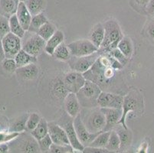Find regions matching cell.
I'll return each instance as SVG.
<instances>
[{"label": "cell", "instance_id": "1", "mask_svg": "<svg viewBox=\"0 0 154 153\" xmlns=\"http://www.w3.org/2000/svg\"><path fill=\"white\" fill-rule=\"evenodd\" d=\"M124 67L109 53H105L100 54L93 66L83 74L86 80L97 84L102 91L124 95L127 90L120 74Z\"/></svg>", "mask_w": 154, "mask_h": 153}, {"label": "cell", "instance_id": "2", "mask_svg": "<svg viewBox=\"0 0 154 153\" xmlns=\"http://www.w3.org/2000/svg\"><path fill=\"white\" fill-rule=\"evenodd\" d=\"M105 29L104 38L99 47L98 52L101 54L109 53L117 47L118 43L124 37L118 22L114 19L107 21L103 25Z\"/></svg>", "mask_w": 154, "mask_h": 153}, {"label": "cell", "instance_id": "3", "mask_svg": "<svg viewBox=\"0 0 154 153\" xmlns=\"http://www.w3.org/2000/svg\"><path fill=\"white\" fill-rule=\"evenodd\" d=\"M84 124L91 133H101L106 126V118L100 107L84 108L80 113Z\"/></svg>", "mask_w": 154, "mask_h": 153}, {"label": "cell", "instance_id": "4", "mask_svg": "<svg viewBox=\"0 0 154 153\" xmlns=\"http://www.w3.org/2000/svg\"><path fill=\"white\" fill-rule=\"evenodd\" d=\"M9 146L11 152H41L38 140L27 131L19 133L16 138L9 142Z\"/></svg>", "mask_w": 154, "mask_h": 153}, {"label": "cell", "instance_id": "5", "mask_svg": "<svg viewBox=\"0 0 154 153\" xmlns=\"http://www.w3.org/2000/svg\"><path fill=\"white\" fill-rule=\"evenodd\" d=\"M102 90L95 83L86 80L85 85L76 93L80 105L83 108L97 107L99 96Z\"/></svg>", "mask_w": 154, "mask_h": 153}, {"label": "cell", "instance_id": "6", "mask_svg": "<svg viewBox=\"0 0 154 153\" xmlns=\"http://www.w3.org/2000/svg\"><path fill=\"white\" fill-rule=\"evenodd\" d=\"M56 123L62 127L66 133L70 144L75 151L83 152L85 146L79 141L74 126V118L70 116L66 111H63Z\"/></svg>", "mask_w": 154, "mask_h": 153}, {"label": "cell", "instance_id": "7", "mask_svg": "<svg viewBox=\"0 0 154 153\" xmlns=\"http://www.w3.org/2000/svg\"><path fill=\"white\" fill-rule=\"evenodd\" d=\"M143 97L140 93L135 90L130 92L124 96V104H123V114L122 117L120 119L119 124L122 125L124 128L128 129L126 123V120L128 113L132 112H137L139 113L142 110L143 107Z\"/></svg>", "mask_w": 154, "mask_h": 153}, {"label": "cell", "instance_id": "8", "mask_svg": "<svg viewBox=\"0 0 154 153\" xmlns=\"http://www.w3.org/2000/svg\"><path fill=\"white\" fill-rule=\"evenodd\" d=\"M29 32L25 34L23 41H22V49L29 54L37 57L45 49L46 41L37 33Z\"/></svg>", "mask_w": 154, "mask_h": 153}, {"label": "cell", "instance_id": "9", "mask_svg": "<svg viewBox=\"0 0 154 153\" xmlns=\"http://www.w3.org/2000/svg\"><path fill=\"white\" fill-rule=\"evenodd\" d=\"M98 50L91 54L82 57L71 56L68 60V65L72 71L84 74L93 66L96 60L100 56Z\"/></svg>", "mask_w": 154, "mask_h": 153}, {"label": "cell", "instance_id": "10", "mask_svg": "<svg viewBox=\"0 0 154 153\" xmlns=\"http://www.w3.org/2000/svg\"><path fill=\"white\" fill-rule=\"evenodd\" d=\"M71 56L82 57L97 52L98 48L88 39H80L68 44Z\"/></svg>", "mask_w": 154, "mask_h": 153}, {"label": "cell", "instance_id": "11", "mask_svg": "<svg viewBox=\"0 0 154 153\" xmlns=\"http://www.w3.org/2000/svg\"><path fill=\"white\" fill-rule=\"evenodd\" d=\"M2 42L5 58H15L22 50V38L12 32L7 34L2 39Z\"/></svg>", "mask_w": 154, "mask_h": 153}, {"label": "cell", "instance_id": "12", "mask_svg": "<svg viewBox=\"0 0 154 153\" xmlns=\"http://www.w3.org/2000/svg\"><path fill=\"white\" fill-rule=\"evenodd\" d=\"M99 107L122 109L124 104V95L112 92L102 91L97 99Z\"/></svg>", "mask_w": 154, "mask_h": 153}, {"label": "cell", "instance_id": "13", "mask_svg": "<svg viewBox=\"0 0 154 153\" xmlns=\"http://www.w3.org/2000/svg\"><path fill=\"white\" fill-rule=\"evenodd\" d=\"M74 126H75V131H76L77 136L81 142L82 145L85 147L88 146L90 145L91 142L97 137V136L100 133H91L89 130L87 129L85 125L84 124L82 121L81 115L79 114L74 118Z\"/></svg>", "mask_w": 154, "mask_h": 153}, {"label": "cell", "instance_id": "14", "mask_svg": "<svg viewBox=\"0 0 154 153\" xmlns=\"http://www.w3.org/2000/svg\"><path fill=\"white\" fill-rule=\"evenodd\" d=\"M63 80L68 92L74 93H77L86 82V78L82 73L74 71L67 74Z\"/></svg>", "mask_w": 154, "mask_h": 153}, {"label": "cell", "instance_id": "15", "mask_svg": "<svg viewBox=\"0 0 154 153\" xmlns=\"http://www.w3.org/2000/svg\"><path fill=\"white\" fill-rule=\"evenodd\" d=\"M48 135L54 144L71 145L64 130L57 123L51 122L48 123Z\"/></svg>", "mask_w": 154, "mask_h": 153}, {"label": "cell", "instance_id": "16", "mask_svg": "<svg viewBox=\"0 0 154 153\" xmlns=\"http://www.w3.org/2000/svg\"><path fill=\"white\" fill-rule=\"evenodd\" d=\"M106 118V126L103 131H111L119 124L122 117L123 109L115 108H100Z\"/></svg>", "mask_w": 154, "mask_h": 153}, {"label": "cell", "instance_id": "17", "mask_svg": "<svg viewBox=\"0 0 154 153\" xmlns=\"http://www.w3.org/2000/svg\"><path fill=\"white\" fill-rule=\"evenodd\" d=\"M39 69L36 64H30L24 67H18L15 74L20 80L25 81H33L38 75Z\"/></svg>", "mask_w": 154, "mask_h": 153}, {"label": "cell", "instance_id": "18", "mask_svg": "<svg viewBox=\"0 0 154 153\" xmlns=\"http://www.w3.org/2000/svg\"><path fill=\"white\" fill-rule=\"evenodd\" d=\"M64 109L65 111L73 118L78 116L81 110V105L77 97L76 93H69L64 98Z\"/></svg>", "mask_w": 154, "mask_h": 153}, {"label": "cell", "instance_id": "19", "mask_svg": "<svg viewBox=\"0 0 154 153\" xmlns=\"http://www.w3.org/2000/svg\"><path fill=\"white\" fill-rule=\"evenodd\" d=\"M113 130L117 132L119 139H120V151L127 150L129 147L131 146V143H132L133 136L131 131L129 130V129L124 128V126L120 124H117L114 127Z\"/></svg>", "mask_w": 154, "mask_h": 153}, {"label": "cell", "instance_id": "20", "mask_svg": "<svg viewBox=\"0 0 154 153\" xmlns=\"http://www.w3.org/2000/svg\"><path fill=\"white\" fill-rule=\"evenodd\" d=\"M15 15L17 16L20 24L22 25V28L26 31L29 30L31 22H32V15L28 9L24 1H19L17 12H16Z\"/></svg>", "mask_w": 154, "mask_h": 153}, {"label": "cell", "instance_id": "21", "mask_svg": "<svg viewBox=\"0 0 154 153\" xmlns=\"http://www.w3.org/2000/svg\"><path fill=\"white\" fill-rule=\"evenodd\" d=\"M64 33L60 30L56 31L55 33L46 41L45 47V52L50 55H53L56 47L60 45L62 42H64Z\"/></svg>", "mask_w": 154, "mask_h": 153}, {"label": "cell", "instance_id": "22", "mask_svg": "<svg viewBox=\"0 0 154 153\" xmlns=\"http://www.w3.org/2000/svg\"><path fill=\"white\" fill-rule=\"evenodd\" d=\"M19 0H0V15L10 18L17 12Z\"/></svg>", "mask_w": 154, "mask_h": 153}, {"label": "cell", "instance_id": "23", "mask_svg": "<svg viewBox=\"0 0 154 153\" xmlns=\"http://www.w3.org/2000/svg\"><path fill=\"white\" fill-rule=\"evenodd\" d=\"M51 93L54 97L58 99H64L67 95L69 93L67 90L64 80L58 77L53 81L51 85Z\"/></svg>", "mask_w": 154, "mask_h": 153}, {"label": "cell", "instance_id": "24", "mask_svg": "<svg viewBox=\"0 0 154 153\" xmlns=\"http://www.w3.org/2000/svg\"><path fill=\"white\" fill-rule=\"evenodd\" d=\"M104 35L105 29L103 25H102L101 23L97 24L93 28L91 32L90 41L99 49L104 38Z\"/></svg>", "mask_w": 154, "mask_h": 153}, {"label": "cell", "instance_id": "25", "mask_svg": "<svg viewBox=\"0 0 154 153\" xmlns=\"http://www.w3.org/2000/svg\"><path fill=\"white\" fill-rule=\"evenodd\" d=\"M14 59H15L17 67H24V66L28 65V64H36L38 61L35 56H33L32 54H29L28 52L25 51L23 49H22L16 54V56H15Z\"/></svg>", "mask_w": 154, "mask_h": 153}, {"label": "cell", "instance_id": "26", "mask_svg": "<svg viewBox=\"0 0 154 153\" xmlns=\"http://www.w3.org/2000/svg\"><path fill=\"white\" fill-rule=\"evenodd\" d=\"M28 118H29V115L24 114L15 119L12 123H9V131L16 132V133H22L26 131Z\"/></svg>", "mask_w": 154, "mask_h": 153}, {"label": "cell", "instance_id": "27", "mask_svg": "<svg viewBox=\"0 0 154 153\" xmlns=\"http://www.w3.org/2000/svg\"><path fill=\"white\" fill-rule=\"evenodd\" d=\"M24 2L32 16L42 12L45 5V0H25Z\"/></svg>", "mask_w": 154, "mask_h": 153}, {"label": "cell", "instance_id": "28", "mask_svg": "<svg viewBox=\"0 0 154 153\" xmlns=\"http://www.w3.org/2000/svg\"><path fill=\"white\" fill-rule=\"evenodd\" d=\"M30 133L37 140L44 138L48 134V123L45 119L42 118L38 126L32 132H30Z\"/></svg>", "mask_w": 154, "mask_h": 153}, {"label": "cell", "instance_id": "29", "mask_svg": "<svg viewBox=\"0 0 154 153\" xmlns=\"http://www.w3.org/2000/svg\"><path fill=\"white\" fill-rule=\"evenodd\" d=\"M9 28H10V32L15 34V35L19 36L21 38H23L25 36L26 31L22 28V25L19 22L16 15H13L9 18Z\"/></svg>", "mask_w": 154, "mask_h": 153}, {"label": "cell", "instance_id": "30", "mask_svg": "<svg viewBox=\"0 0 154 153\" xmlns=\"http://www.w3.org/2000/svg\"><path fill=\"white\" fill-rule=\"evenodd\" d=\"M117 48L127 57L131 58L133 54V44L131 39L129 37H123L117 45Z\"/></svg>", "mask_w": 154, "mask_h": 153}, {"label": "cell", "instance_id": "31", "mask_svg": "<svg viewBox=\"0 0 154 153\" xmlns=\"http://www.w3.org/2000/svg\"><path fill=\"white\" fill-rule=\"evenodd\" d=\"M47 22V18H46L45 15L42 12L38 14V15H33L32 19V22H31L30 24V26H29V29L28 31L31 32L37 33L38 29Z\"/></svg>", "mask_w": 154, "mask_h": 153}, {"label": "cell", "instance_id": "32", "mask_svg": "<svg viewBox=\"0 0 154 153\" xmlns=\"http://www.w3.org/2000/svg\"><path fill=\"white\" fill-rule=\"evenodd\" d=\"M56 31H57V29H56L55 26L52 23L48 21L38 29L37 34L40 37L42 38L45 41H47L55 33Z\"/></svg>", "mask_w": 154, "mask_h": 153}, {"label": "cell", "instance_id": "33", "mask_svg": "<svg viewBox=\"0 0 154 153\" xmlns=\"http://www.w3.org/2000/svg\"><path fill=\"white\" fill-rule=\"evenodd\" d=\"M110 131H103L97 136L96 138L91 142L88 146L97 148H106V145L110 137Z\"/></svg>", "mask_w": 154, "mask_h": 153}, {"label": "cell", "instance_id": "34", "mask_svg": "<svg viewBox=\"0 0 154 153\" xmlns=\"http://www.w3.org/2000/svg\"><path fill=\"white\" fill-rule=\"evenodd\" d=\"M53 56L56 59L60 60V61H68L70 57H71V54L68 45L64 44V42H62L60 45L56 47Z\"/></svg>", "mask_w": 154, "mask_h": 153}, {"label": "cell", "instance_id": "35", "mask_svg": "<svg viewBox=\"0 0 154 153\" xmlns=\"http://www.w3.org/2000/svg\"><path fill=\"white\" fill-rule=\"evenodd\" d=\"M120 139H119L117 132L113 130H111L108 142H107V144L106 145V148L108 149L110 152H117L120 150Z\"/></svg>", "mask_w": 154, "mask_h": 153}, {"label": "cell", "instance_id": "36", "mask_svg": "<svg viewBox=\"0 0 154 153\" xmlns=\"http://www.w3.org/2000/svg\"><path fill=\"white\" fill-rule=\"evenodd\" d=\"M41 119L42 118L40 117V116L36 113H32L29 114V118L27 120V123H26V131L29 132V133L32 132L38 126Z\"/></svg>", "mask_w": 154, "mask_h": 153}, {"label": "cell", "instance_id": "37", "mask_svg": "<svg viewBox=\"0 0 154 153\" xmlns=\"http://www.w3.org/2000/svg\"><path fill=\"white\" fill-rule=\"evenodd\" d=\"M1 64H2V70L9 74H12V73L15 72L16 69L18 68L14 58H5L2 61Z\"/></svg>", "mask_w": 154, "mask_h": 153}, {"label": "cell", "instance_id": "38", "mask_svg": "<svg viewBox=\"0 0 154 153\" xmlns=\"http://www.w3.org/2000/svg\"><path fill=\"white\" fill-rule=\"evenodd\" d=\"M74 148L71 145H58L52 143L49 152L51 153H71L74 152Z\"/></svg>", "mask_w": 154, "mask_h": 153}, {"label": "cell", "instance_id": "39", "mask_svg": "<svg viewBox=\"0 0 154 153\" xmlns=\"http://www.w3.org/2000/svg\"><path fill=\"white\" fill-rule=\"evenodd\" d=\"M9 32H10V28H9V18L0 15V38H3Z\"/></svg>", "mask_w": 154, "mask_h": 153}, {"label": "cell", "instance_id": "40", "mask_svg": "<svg viewBox=\"0 0 154 153\" xmlns=\"http://www.w3.org/2000/svg\"><path fill=\"white\" fill-rule=\"evenodd\" d=\"M20 133L10 132L9 130L0 131V144L2 143H9L14 139L16 138Z\"/></svg>", "mask_w": 154, "mask_h": 153}, {"label": "cell", "instance_id": "41", "mask_svg": "<svg viewBox=\"0 0 154 153\" xmlns=\"http://www.w3.org/2000/svg\"><path fill=\"white\" fill-rule=\"evenodd\" d=\"M38 145L41 152H47V151H49L53 142L49 135L48 134L44 138L38 140Z\"/></svg>", "mask_w": 154, "mask_h": 153}, {"label": "cell", "instance_id": "42", "mask_svg": "<svg viewBox=\"0 0 154 153\" xmlns=\"http://www.w3.org/2000/svg\"><path fill=\"white\" fill-rule=\"evenodd\" d=\"M109 54H110L112 57H114L116 60H117L120 64H123L124 66L125 65V64H127V63L128 62L129 58H127V57H126V56L124 55L117 47L115 49H113V50H112L111 51H110Z\"/></svg>", "mask_w": 154, "mask_h": 153}, {"label": "cell", "instance_id": "43", "mask_svg": "<svg viewBox=\"0 0 154 153\" xmlns=\"http://www.w3.org/2000/svg\"><path fill=\"white\" fill-rule=\"evenodd\" d=\"M83 152L85 153H110V151L106 148H97V147H85Z\"/></svg>", "mask_w": 154, "mask_h": 153}, {"label": "cell", "instance_id": "44", "mask_svg": "<svg viewBox=\"0 0 154 153\" xmlns=\"http://www.w3.org/2000/svg\"><path fill=\"white\" fill-rule=\"evenodd\" d=\"M9 123L8 122V119L4 116H0V131L3 130H9Z\"/></svg>", "mask_w": 154, "mask_h": 153}, {"label": "cell", "instance_id": "45", "mask_svg": "<svg viewBox=\"0 0 154 153\" xmlns=\"http://www.w3.org/2000/svg\"><path fill=\"white\" fill-rule=\"evenodd\" d=\"M134 2L137 6H139L142 9H146L148 3H149V0H134Z\"/></svg>", "mask_w": 154, "mask_h": 153}, {"label": "cell", "instance_id": "46", "mask_svg": "<svg viewBox=\"0 0 154 153\" xmlns=\"http://www.w3.org/2000/svg\"><path fill=\"white\" fill-rule=\"evenodd\" d=\"M146 11L149 15H154V0H149V3H148Z\"/></svg>", "mask_w": 154, "mask_h": 153}, {"label": "cell", "instance_id": "47", "mask_svg": "<svg viewBox=\"0 0 154 153\" xmlns=\"http://www.w3.org/2000/svg\"><path fill=\"white\" fill-rule=\"evenodd\" d=\"M9 151V144L7 143H2L0 144V153H6Z\"/></svg>", "mask_w": 154, "mask_h": 153}, {"label": "cell", "instance_id": "48", "mask_svg": "<svg viewBox=\"0 0 154 153\" xmlns=\"http://www.w3.org/2000/svg\"><path fill=\"white\" fill-rule=\"evenodd\" d=\"M5 58V53H4V50H3V47H2V39L0 38V64L2 63V61H3Z\"/></svg>", "mask_w": 154, "mask_h": 153}, {"label": "cell", "instance_id": "49", "mask_svg": "<svg viewBox=\"0 0 154 153\" xmlns=\"http://www.w3.org/2000/svg\"><path fill=\"white\" fill-rule=\"evenodd\" d=\"M148 148V143L146 142H144L141 143L140 145V148H138V150H139V152H146V150H147Z\"/></svg>", "mask_w": 154, "mask_h": 153}, {"label": "cell", "instance_id": "50", "mask_svg": "<svg viewBox=\"0 0 154 153\" xmlns=\"http://www.w3.org/2000/svg\"><path fill=\"white\" fill-rule=\"evenodd\" d=\"M149 35H150L152 38H154V23L151 24V25H149Z\"/></svg>", "mask_w": 154, "mask_h": 153}, {"label": "cell", "instance_id": "51", "mask_svg": "<svg viewBox=\"0 0 154 153\" xmlns=\"http://www.w3.org/2000/svg\"><path fill=\"white\" fill-rule=\"evenodd\" d=\"M19 1H25V0H19Z\"/></svg>", "mask_w": 154, "mask_h": 153}]
</instances>
